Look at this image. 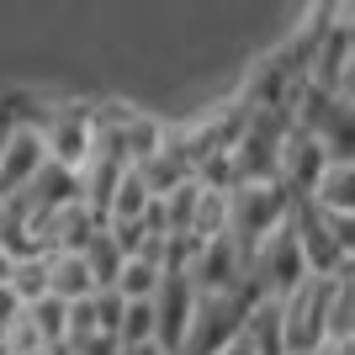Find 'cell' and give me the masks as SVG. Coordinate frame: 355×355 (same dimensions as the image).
Masks as SVG:
<instances>
[{
    "label": "cell",
    "mask_w": 355,
    "mask_h": 355,
    "mask_svg": "<svg viewBox=\"0 0 355 355\" xmlns=\"http://www.w3.org/2000/svg\"><path fill=\"white\" fill-rule=\"evenodd\" d=\"M117 340H122V345H138V340H154V302H148V297H122V318H117Z\"/></svg>",
    "instance_id": "obj_12"
},
{
    "label": "cell",
    "mask_w": 355,
    "mask_h": 355,
    "mask_svg": "<svg viewBox=\"0 0 355 355\" xmlns=\"http://www.w3.org/2000/svg\"><path fill=\"white\" fill-rule=\"evenodd\" d=\"M286 212H292V191L282 180H239V186H228V234L239 239V250L266 239Z\"/></svg>",
    "instance_id": "obj_1"
},
{
    "label": "cell",
    "mask_w": 355,
    "mask_h": 355,
    "mask_svg": "<svg viewBox=\"0 0 355 355\" xmlns=\"http://www.w3.org/2000/svg\"><path fill=\"white\" fill-rule=\"evenodd\" d=\"M117 355H175V350H164L159 340H138V345H117Z\"/></svg>",
    "instance_id": "obj_14"
},
{
    "label": "cell",
    "mask_w": 355,
    "mask_h": 355,
    "mask_svg": "<svg viewBox=\"0 0 355 355\" xmlns=\"http://www.w3.org/2000/svg\"><path fill=\"white\" fill-rule=\"evenodd\" d=\"M37 133H43V148L48 159L64 164V170H85V159L96 154V112L85 106H64L53 112L48 122H37Z\"/></svg>",
    "instance_id": "obj_5"
},
{
    "label": "cell",
    "mask_w": 355,
    "mask_h": 355,
    "mask_svg": "<svg viewBox=\"0 0 355 355\" xmlns=\"http://www.w3.org/2000/svg\"><path fill=\"white\" fill-rule=\"evenodd\" d=\"M186 276H191L196 292H239V286H244V250H239V239L218 234V239L191 244Z\"/></svg>",
    "instance_id": "obj_6"
},
{
    "label": "cell",
    "mask_w": 355,
    "mask_h": 355,
    "mask_svg": "<svg viewBox=\"0 0 355 355\" xmlns=\"http://www.w3.org/2000/svg\"><path fill=\"white\" fill-rule=\"evenodd\" d=\"M6 133H11V122H6V117H0V148H6Z\"/></svg>",
    "instance_id": "obj_16"
},
{
    "label": "cell",
    "mask_w": 355,
    "mask_h": 355,
    "mask_svg": "<svg viewBox=\"0 0 355 355\" xmlns=\"http://www.w3.org/2000/svg\"><path fill=\"white\" fill-rule=\"evenodd\" d=\"M112 286H117L122 297H154V286H159V266H154V260H144V254H128Z\"/></svg>",
    "instance_id": "obj_13"
},
{
    "label": "cell",
    "mask_w": 355,
    "mask_h": 355,
    "mask_svg": "<svg viewBox=\"0 0 355 355\" xmlns=\"http://www.w3.org/2000/svg\"><path fill=\"white\" fill-rule=\"evenodd\" d=\"M218 234H228V186H202L196 180V207H191L186 239L202 244V239H218Z\"/></svg>",
    "instance_id": "obj_10"
},
{
    "label": "cell",
    "mask_w": 355,
    "mask_h": 355,
    "mask_svg": "<svg viewBox=\"0 0 355 355\" xmlns=\"http://www.w3.org/2000/svg\"><path fill=\"white\" fill-rule=\"evenodd\" d=\"M148 302H154V340L164 350H180L186 329H191V313H196V286L186 276V266H164Z\"/></svg>",
    "instance_id": "obj_3"
},
{
    "label": "cell",
    "mask_w": 355,
    "mask_h": 355,
    "mask_svg": "<svg viewBox=\"0 0 355 355\" xmlns=\"http://www.w3.org/2000/svg\"><path fill=\"white\" fill-rule=\"evenodd\" d=\"M329 159H334V154L324 148V138L308 133V128H297V122H286L282 144H276V180H282L292 196H308Z\"/></svg>",
    "instance_id": "obj_4"
},
{
    "label": "cell",
    "mask_w": 355,
    "mask_h": 355,
    "mask_svg": "<svg viewBox=\"0 0 355 355\" xmlns=\"http://www.w3.org/2000/svg\"><path fill=\"white\" fill-rule=\"evenodd\" d=\"M302 202H313L318 212H355V159H329Z\"/></svg>",
    "instance_id": "obj_9"
},
{
    "label": "cell",
    "mask_w": 355,
    "mask_h": 355,
    "mask_svg": "<svg viewBox=\"0 0 355 355\" xmlns=\"http://www.w3.org/2000/svg\"><path fill=\"white\" fill-rule=\"evenodd\" d=\"M43 164H48V148H43L37 122H11L6 148H0V196H16Z\"/></svg>",
    "instance_id": "obj_7"
},
{
    "label": "cell",
    "mask_w": 355,
    "mask_h": 355,
    "mask_svg": "<svg viewBox=\"0 0 355 355\" xmlns=\"http://www.w3.org/2000/svg\"><path fill=\"white\" fill-rule=\"evenodd\" d=\"M292 228H297V250H302L308 276H345L350 270V250L334 239L324 212L313 207V202H302V196H292Z\"/></svg>",
    "instance_id": "obj_2"
},
{
    "label": "cell",
    "mask_w": 355,
    "mask_h": 355,
    "mask_svg": "<svg viewBox=\"0 0 355 355\" xmlns=\"http://www.w3.org/2000/svg\"><path fill=\"white\" fill-rule=\"evenodd\" d=\"M21 308H27L32 329H37L48 345H64V318H69V302H64V297L43 292V297H32V302H21Z\"/></svg>",
    "instance_id": "obj_11"
},
{
    "label": "cell",
    "mask_w": 355,
    "mask_h": 355,
    "mask_svg": "<svg viewBox=\"0 0 355 355\" xmlns=\"http://www.w3.org/2000/svg\"><path fill=\"white\" fill-rule=\"evenodd\" d=\"M212 355H254V350H250V340H244V334H234V340H228V345H218Z\"/></svg>",
    "instance_id": "obj_15"
},
{
    "label": "cell",
    "mask_w": 355,
    "mask_h": 355,
    "mask_svg": "<svg viewBox=\"0 0 355 355\" xmlns=\"http://www.w3.org/2000/svg\"><path fill=\"white\" fill-rule=\"evenodd\" d=\"M48 254V292L64 297V302H80V297L96 292V276H90L85 254L80 250H43Z\"/></svg>",
    "instance_id": "obj_8"
}]
</instances>
